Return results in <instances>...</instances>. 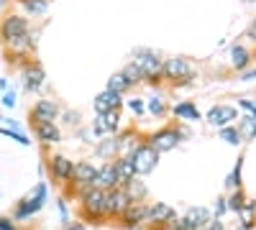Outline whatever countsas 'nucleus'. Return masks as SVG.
Instances as JSON below:
<instances>
[{
    "mask_svg": "<svg viewBox=\"0 0 256 230\" xmlns=\"http://www.w3.org/2000/svg\"><path fill=\"white\" fill-rule=\"evenodd\" d=\"M44 202H46V184H38L36 190H34V195H28L24 202L18 205V210H16V218L18 220H26L28 215H34V213H38L41 207H44Z\"/></svg>",
    "mask_w": 256,
    "mask_h": 230,
    "instance_id": "nucleus-1",
    "label": "nucleus"
},
{
    "mask_svg": "<svg viewBox=\"0 0 256 230\" xmlns=\"http://www.w3.org/2000/svg\"><path fill=\"white\" fill-rule=\"evenodd\" d=\"M134 64L144 72V77H156L162 72V59L154 54V51H148V49H136L134 51Z\"/></svg>",
    "mask_w": 256,
    "mask_h": 230,
    "instance_id": "nucleus-2",
    "label": "nucleus"
},
{
    "mask_svg": "<svg viewBox=\"0 0 256 230\" xmlns=\"http://www.w3.org/2000/svg\"><path fill=\"white\" fill-rule=\"evenodd\" d=\"M134 164V172L136 174H148L156 166V151L152 149V146H138V149L128 156Z\"/></svg>",
    "mask_w": 256,
    "mask_h": 230,
    "instance_id": "nucleus-3",
    "label": "nucleus"
},
{
    "mask_svg": "<svg viewBox=\"0 0 256 230\" xmlns=\"http://www.w3.org/2000/svg\"><path fill=\"white\" fill-rule=\"evenodd\" d=\"M26 36H28L26 18H18V15L6 18V23H3V38H8V44H20Z\"/></svg>",
    "mask_w": 256,
    "mask_h": 230,
    "instance_id": "nucleus-4",
    "label": "nucleus"
},
{
    "mask_svg": "<svg viewBox=\"0 0 256 230\" xmlns=\"http://www.w3.org/2000/svg\"><path fill=\"white\" fill-rule=\"evenodd\" d=\"M95 184L100 187L102 192H110V190H118V172H116V164H105L102 169H98V177H95Z\"/></svg>",
    "mask_w": 256,
    "mask_h": 230,
    "instance_id": "nucleus-5",
    "label": "nucleus"
},
{
    "mask_svg": "<svg viewBox=\"0 0 256 230\" xmlns=\"http://www.w3.org/2000/svg\"><path fill=\"white\" fill-rule=\"evenodd\" d=\"M128 205H131V197H128L126 190H113V192L105 195V213H113V215L123 213Z\"/></svg>",
    "mask_w": 256,
    "mask_h": 230,
    "instance_id": "nucleus-6",
    "label": "nucleus"
},
{
    "mask_svg": "<svg viewBox=\"0 0 256 230\" xmlns=\"http://www.w3.org/2000/svg\"><path fill=\"white\" fill-rule=\"evenodd\" d=\"M162 72L169 77V79H184V77H192V67L187 59H169L166 64L162 67Z\"/></svg>",
    "mask_w": 256,
    "mask_h": 230,
    "instance_id": "nucleus-7",
    "label": "nucleus"
},
{
    "mask_svg": "<svg viewBox=\"0 0 256 230\" xmlns=\"http://www.w3.org/2000/svg\"><path fill=\"white\" fill-rule=\"evenodd\" d=\"M208 218H210V213L205 210V207H195V210H190V213L184 215L180 230H200V228L208 225Z\"/></svg>",
    "mask_w": 256,
    "mask_h": 230,
    "instance_id": "nucleus-8",
    "label": "nucleus"
},
{
    "mask_svg": "<svg viewBox=\"0 0 256 230\" xmlns=\"http://www.w3.org/2000/svg\"><path fill=\"white\" fill-rule=\"evenodd\" d=\"M208 120L212 125H220V128H228L230 120H236V108L230 105H216L210 113H208Z\"/></svg>",
    "mask_w": 256,
    "mask_h": 230,
    "instance_id": "nucleus-9",
    "label": "nucleus"
},
{
    "mask_svg": "<svg viewBox=\"0 0 256 230\" xmlns=\"http://www.w3.org/2000/svg\"><path fill=\"white\" fill-rule=\"evenodd\" d=\"M177 138H180V133L177 131H159L154 138H152V143H148V146H152V149L159 154V151H169V149H174V146H177Z\"/></svg>",
    "mask_w": 256,
    "mask_h": 230,
    "instance_id": "nucleus-10",
    "label": "nucleus"
},
{
    "mask_svg": "<svg viewBox=\"0 0 256 230\" xmlns=\"http://www.w3.org/2000/svg\"><path fill=\"white\" fill-rule=\"evenodd\" d=\"M105 195L102 190H84V207L92 213V215H100L105 213Z\"/></svg>",
    "mask_w": 256,
    "mask_h": 230,
    "instance_id": "nucleus-11",
    "label": "nucleus"
},
{
    "mask_svg": "<svg viewBox=\"0 0 256 230\" xmlns=\"http://www.w3.org/2000/svg\"><path fill=\"white\" fill-rule=\"evenodd\" d=\"M120 108V95L110 92V90H105L102 95H98L95 100V110L102 115V113H110V110H118Z\"/></svg>",
    "mask_w": 256,
    "mask_h": 230,
    "instance_id": "nucleus-12",
    "label": "nucleus"
},
{
    "mask_svg": "<svg viewBox=\"0 0 256 230\" xmlns=\"http://www.w3.org/2000/svg\"><path fill=\"white\" fill-rule=\"evenodd\" d=\"M56 118V105L52 100H41L38 105L34 108V120H36V125L38 123H52Z\"/></svg>",
    "mask_w": 256,
    "mask_h": 230,
    "instance_id": "nucleus-13",
    "label": "nucleus"
},
{
    "mask_svg": "<svg viewBox=\"0 0 256 230\" xmlns=\"http://www.w3.org/2000/svg\"><path fill=\"white\" fill-rule=\"evenodd\" d=\"M52 174H54L59 182H67V179H72V174H74V166H72V161H67L64 156H56V159H52Z\"/></svg>",
    "mask_w": 256,
    "mask_h": 230,
    "instance_id": "nucleus-14",
    "label": "nucleus"
},
{
    "mask_svg": "<svg viewBox=\"0 0 256 230\" xmlns=\"http://www.w3.org/2000/svg\"><path fill=\"white\" fill-rule=\"evenodd\" d=\"M123 218H126V223L128 225H136V223H144L146 218H148V207L146 205H141V202H131L123 210Z\"/></svg>",
    "mask_w": 256,
    "mask_h": 230,
    "instance_id": "nucleus-15",
    "label": "nucleus"
},
{
    "mask_svg": "<svg viewBox=\"0 0 256 230\" xmlns=\"http://www.w3.org/2000/svg\"><path fill=\"white\" fill-rule=\"evenodd\" d=\"M118 128V110H110V113H102L95 123V131L98 133H113Z\"/></svg>",
    "mask_w": 256,
    "mask_h": 230,
    "instance_id": "nucleus-16",
    "label": "nucleus"
},
{
    "mask_svg": "<svg viewBox=\"0 0 256 230\" xmlns=\"http://www.w3.org/2000/svg\"><path fill=\"white\" fill-rule=\"evenodd\" d=\"M77 182H82V184H95V177H98V169L92 164H88V161H82V164H77L74 166V174H72Z\"/></svg>",
    "mask_w": 256,
    "mask_h": 230,
    "instance_id": "nucleus-17",
    "label": "nucleus"
},
{
    "mask_svg": "<svg viewBox=\"0 0 256 230\" xmlns=\"http://www.w3.org/2000/svg\"><path fill=\"white\" fill-rule=\"evenodd\" d=\"M36 133H38V138L44 141V143H56L59 141V131H56L54 123H38L36 125Z\"/></svg>",
    "mask_w": 256,
    "mask_h": 230,
    "instance_id": "nucleus-18",
    "label": "nucleus"
},
{
    "mask_svg": "<svg viewBox=\"0 0 256 230\" xmlns=\"http://www.w3.org/2000/svg\"><path fill=\"white\" fill-rule=\"evenodd\" d=\"M41 82H44V69H41L38 64H34V67L26 72V90H28V92L38 90Z\"/></svg>",
    "mask_w": 256,
    "mask_h": 230,
    "instance_id": "nucleus-19",
    "label": "nucleus"
},
{
    "mask_svg": "<svg viewBox=\"0 0 256 230\" xmlns=\"http://www.w3.org/2000/svg\"><path fill=\"white\" fill-rule=\"evenodd\" d=\"M116 172H118V182L120 184H128L134 179V164H131V159H123V161H116Z\"/></svg>",
    "mask_w": 256,
    "mask_h": 230,
    "instance_id": "nucleus-20",
    "label": "nucleus"
},
{
    "mask_svg": "<svg viewBox=\"0 0 256 230\" xmlns=\"http://www.w3.org/2000/svg\"><path fill=\"white\" fill-rule=\"evenodd\" d=\"M148 218H152L154 223L172 220L174 218V210H172V207H166V205H154V207H148Z\"/></svg>",
    "mask_w": 256,
    "mask_h": 230,
    "instance_id": "nucleus-21",
    "label": "nucleus"
},
{
    "mask_svg": "<svg viewBox=\"0 0 256 230\" xmlns=\"http://www.w3.org/2000/svg\"><path fill=\"white\" fill-rule=\"evenodd\" d=\"M174 115L187 118V120H200V113H198V108L192 105V102H180V105L174 108Z\"/></svg>",
    "mask_w": 256,
    "mask_h": 230,
    "instance_id": "nucleus-22",
    "label": "nucleus"
},
{
    "mask_svg": "<svg viewBox=\"0 0 256 230\" xmlns=\"http://www.w3.org/2000/svg\"><path fill=\"white\" fill-rule=\"evenodd\" d=\"M128 87H131V82H128L123 74H113V77L108 79V90H110V92H116V95L126 92Z\"/></svg>",
    "mask_w": 256,
    "mask_h": 230,
    "instance_id": "nucleus-23",
    "label": "nucleus"
},
{
    "mask_svg": "<svg viewBox=\"0 0 256 230\" xmlns=\"http://www.w3.org/2000/svg\"><path fill=\"white\" fill-rule=\"evenodd\" d=\"M248 51L244 49V46H233V64H236V69H244L246 64H248Z\"/></svg>",
    "mask_w": 256,
    "mask_h": 230,
    "instance_id": "nucleus-24",
    "label": "nucleus"
},
{
    "mask_svg": "<svg viewBox=\"0 0 256 230\" xmlns=\"http://www.w3.org/2000/svg\"><path fill=\"white\" fill-rule=\"evenodd\" d=\"M120 74H123L128 82H131V85H134V82H141V79H144V72H141V69L134 64V61H131V64H128V67H126Z\"/></svg>",
    "mask_w": 256,
    "mask_h": 230,
    "instance_id": "nucleus-25",
    "label": "nucleus"
},
{
    "mask_svg": "<svg viewBox=\"0 0 256 230\" xmlns=\"http://www.w3.org/2000/svg\"><path fill=\"white\" fill-rule=\"evenodd\" d=\"M241 128H244V133H246L248 138H254V136H256V118H254V115L244 118V120H241Z\"/></svg>",
    "mask_w": 256,
    "mask_h": 230,
    "instance_id": "nucleus-26",
    "label": "nucleus"
},
{
    "mask_svg": "<svg viewBox=\"0 0 256 230\" xmlns=\"http://www.w3.org/2000/svg\"><path fill=\"white\" fill-rule=\"evenodd\" d=\"M220 136H223L228 143H233V146L241 143V131H236V128H223V131H220Z\"/></svg>",
    "mask_w": 256,
    "mask_h": 230,
    "instance_id": "nucleus-27",
    "label": "nucleus"
},
{
    "mask_svg": "<svg viewBox=\"0 0 256 230\" xmlns=\"http://www.w3.org/2000/svg\"><path fill=\"white\" fill-rule=\"evenodd\" d=\"M241 166H244V159L236 161V169H233V174L228 177V187H238L241 184Z\"/></svg>",
    "mask_w": 256,
    "mask_h": 230,
    "instance_id": "nucleus-28",
    "label": "nucleus"
},
{
    "mask_svg": "<svg viewBox=\"0 0 256 230\" xmlns=\"http://www.w3.org/2000/svg\"><path fill=\"white\" fill-rule=\"evenodd\" d=\"M244 202H246V200H244V195H241V192H236V195L230 197V205H228V207L238 213V210H244Z\"/></svg>",
    "mask_w": 256,
    "mask_h": 230,
    "instance_id": "nucleus-29",
    "label": "nucleus"
},
{
    "mask_svg": "<svg viewBox=\"0 0 256 230\" xmlns=\"http://www.w3.org/2000/svg\"><path fill=\"white\" fill-rule=\"evenodd\" d=\"M0 133H3V136H10L13 141H18V143H24V146H28V138H26L24 133H16V131H8V128H0Z\"/></svg>",
    "mask_w": 256,
    "mask_h": 230,
    "instance_id": "nucleus-30",
    "label": "nucleus"
},
{
    "mask_svg": "<svg viewBox=\"0 0 256 230\" xmlns=\"http://www.w3.org/2000/svg\"><path fill=\"white\" fill-rule=\"evenodd\" d=\"M26 3V8H31L34 13H41L44 10V5H46V0H24Z\"/></svg>",
    "mask_w": 256,
    "mask_h": 230,
    "instance_id": "nucleus-31",
    "label": "nucleus"
},
{
    "mask_svg": "<svg viewBox=\"0 0 256 230\" xmlns=\"http://www.w3.org/2000/svg\"><path fill=\"white\" fill-rule=\"evenodd\" d=\"M148 110L156 113V115H162V113H164V102H162V100H152V102H148Z\"/></svg>",
    "mask_w": 256,
    "mask_h": 230,
    "instance_id": "nucleus-32",
    "label": "nucleus"
},
{
    "mask_svg": "<svg viewBox=\"0 0 256 230\" xmlns=\"http://www.w3.org/2000/svg\"><path fill=\"white\" fill-rule=\"evenodd\" d=\"M241 108H246V110L254 113V118H256V102H251V100H241Z\"/></svg>",
    "mask_w": 256,
    "mask_h": 230,
    "instance_id": "nucleus-33",
    "label": "nucleus"
},
{
    "mask_svg": "<svg viewBox=\"0 0 256 230\" xmlns=\"http://www.w3.org/2000/svg\"><path fill=\"white\" fill-rule=\"evenodd\" d=\"M128 108H131L134 113H144V105H141L138 100H131V102H128Z\"/></svg>",
    "mask_w": 256,
    "mask_h": 230,
    "instance_id": "nucleus-34",
    "label": "nucleus"
},
{
    "mask_svg": "<svg viewBox=\"0 0 256 230\" xmlns=\"http://www.w3.org/2000/svg\"><path fill=\"white\" fill-rule=\"evenodd\" d=\"M0 230H16V225L10 220H6V218H0Z\"/></svg>",
    "mask_w": 256,
    "mask_h": 230,
    "instance_id": "nucleus-35",
    "label": "nucleus"
},
{
    "mask_svg": "<svg viewBox=\"0 0 256 230\" xmlns=\"http://www.w3.org/2000/svg\"><path fill=\"white\" fill-rule=\"evenodd\" d=\"M3 102H6L8 108H13V105H16V95H13V92H8V95L3 97Z\"/></svg>",
    "mask_w": 256,
    "mask_h": 230,
    "instance_id": "nucleus-36",
    "label": "nucleus"
},
{
    "mask_svg": "<svg viewBox=\"0 0 256 230\" xmlns=\"http://www.w3.org/2000/svg\"><path fill=\"white\" fill-rule=\"evenodd\" d=\"M208 230H223V225L220 223H210V228Z\"/></svg>",
    "mask_w": 256,
    "mask_h": 230,
    "instance_id": "nucleus-37",
    "label": "nucleus"
},
{
    "mask_svg": "<svg viewBox=\"0 0 256 230\" xmlns=\"http://www.w3.org/2000/svg\"><path fill=\"white\" fill-rule=\"evenodd\" d=\"M254 77H256V69H251V72H246V74H244V79H254Z\"/></svg>",
    "mask_w": 256,
    "mask_h": 230,
    "instance_id": "nucleus-38",
    "label": "nucleus"
},
{
    "mask_svg": "<svg viewBox=\"0 0 256 230\" xmlns=\"http://www.w3.org/2000/svg\"><path fill=\"white\" fill-rule=\"evenodd\" d=\"M251 36H254V41H256V23H254V28H251Z\"/></svg>",
    "mask_w": 256,
    "mask_h": 230,
    "instance_id": "nucleus-39",
    "label": "nucleus"
},
{
    "mask_svg": "<svg viewBox=\"0 0 256 230\" xmlns=\"http://www.w3.org/2000/svg\"><path fill=\"white\" fill-rule=\"evenodd\" d=\"M248 3H251V0H248Z\"/></svg>",
    "mask_w": 256,
    "mask_h": 230,
    "instance_id": "nucleus-40",
    "label": "nucleus"
}]
</instances>
